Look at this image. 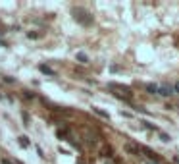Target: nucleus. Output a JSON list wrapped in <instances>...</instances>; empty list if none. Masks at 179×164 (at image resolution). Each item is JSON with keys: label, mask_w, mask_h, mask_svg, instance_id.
Masks as SVG:
<instances>
[{"label": "nucleus", "mask_w": 179, "mask_h": 164, "mask_svg": "<svg viewBox=\"0 0 179 164\" xmlns=\"http://www.w3.org/2000/svg\"><path fill=\"white\" fill-rule=\"evenodd\" d=\"M71 14H73V17H75L77 23H81V25H85V27L93 25V16L89 14L85 8H73V10H71Z\"/></svg>", "instance_id": "nucleus-1"}, {"label": "nucleus", "mask_w": 179, "mask_h": 164, "mask_svg": "<svg viewBox=\"0 0 179 164\" xmlns=\"http://www.w3.org/2000/svg\"><path fill=\"white\" fill-rule=\"evenodd\" d=\"M172 93H173V87H170V85H166V83L158 87V95H162V97H170Z\"/></svg>", "instance_id": "nucleus-2"}, {"label": "nucleus", "mask_w": 179, "mask_h": 164, "mask_svg": "<svg viewBox=\"0 0 179 164\" xmlns=\"http://www.w3.org/2000/svg\"><path fill=\"white\" fill-rule=\"evenodd\" d=\"M125 151H127V152H131V155H139L143 149H141L137 143H125Z\"/></svg>", "instance_id": "nucleus-3"}, {"label": "nucleus", "mask_w": 179, "mask_h": 164, "mask_svg": "<svg viewBox=\"0 0 179 164\" xmlns=\"http://www.w3.org/2000/svg\"><path fill=\"white\" fill-rule=\"evenodd\" d=\"M143 152H144V155H147V157H150V158H152V162H156V164H158V160H160V157H158V155H156V152H154L152 149H147V147H143Z\"/></svg>", "instance_id": "nucleus-4"}, {"label": "nucleus", "mask_w": 179, "mask_h": 164, "mask_svg": "<svg viewBox=\"0 0 179 164\" xmlns=\"http://www.w3.org/2000/svg\"><path fill=\"white\" fill-rule=\"evenodd\" d=\"M147 91L150 95H158V85H154V83H147Z\"/></svg>", "instance_id": "nucleus-5"}, {"label": "nucleus", "mask_w": 179, "mask_h": 164, "mask_svg": "<svg viewBox=\"0 0 179 164\" xmlns=\"http://www.w3.org/2000/svg\"><path fill=\"white\" fill-rule=\"evenodd\" d=\"M39 70H41L42 73H46V75H54V70H50L48 66H44V64H41V66H39Z\"/></svg>", "instance_id": "nucleus-6"}, {"label": "nucleus", "mask_w": 179, "mask_h": 164, "mask_svg": "<svg viewBox=\"0 0 179 164\" xmlns=\"http://www.w3.org/2000/svg\"><path fill=\"white\" fill-rule=\"evenodd\" d=\"M19 145L23 147V149H27V147H29V139H27L25 135H21V137H19Z\"/></svg>", "instance_id": "nucleus-7"}, {"label": "nucleus", "mask_w": 179, "mask_h": 164, "mask_svg": "<svg viewBox=\"0 0 179 164\" xmlns=\"http://www.w3.org/2000/svg\"><path fill=\"white\" fill-rule=\"evenodd\" d=\"M77 60L83 62V64H87V62H89V58H87V54H85V52H77Z\"/></svg>", "instance_id": "nucleus-8"}, {"label": "nucleus", "mask_w": 179, "mask_h": 164, "mask_svg": "<svg viewBox=\"0 0 179 164\" xmlns=\"http://www.w3.org/2000/svg\"><path fill=\"white\" fill-rule=\"evenodd\" d=\"M93 110H94V112H96L98 116H102V118H110V116H108V112H104V110H100V108H93Z\"/></svg>", "instance_id": "nucleus-9"}, {"label": "nucleus", "mask_w": 179, "mask_h": 164, "mask_svg": "<svg viewBox=\"0 0 179 164\" xmlns=\"http://www.w3.org/2000/svg\"><path fill=\"white\" fill-rule=\"evenodd\" d=\"M160 139L164 141V143H167V141H170V135H167V133H164V131H160Z\"/></svg>", "instance_id": "nucleus-10"}, {"label": "nucleus", "mask_w": 179, "mask_h": 164, "mask_svg": "<svg viewBox=\"0 0 179 164\" xmlns=\"http://www.w3.org/2000/svg\"><path fill=\"white\" fill-rule=\"evenodd\" d=\"M27 37H29V39H39V33H33V31H29V33H27Z\"/></svg>", "instance_id": "nucleus-11"}, {"label": "nucleus", "mask_w": 179, "mask_h": 164, "mask_svg": "<svg viewBox=\"0 0 179 164\" xmlns=\"http://www.w3.org/2000/svg\"><path fill=\"white\" fill-rule=\"evenodd\" d=\"M143 126L147 127V129H156V127H154V124H150V122H143Z\"/></svg>", "instance_id": "nucleus-12"}, {"label": "nucleus", "mask_w": 179, "mask_h": 164, "mask_svg": "<svg viewBox=\"0 0 179 164\" xmlns=\"http://www.w3.org/2000/svg\"><path fill=\"white\" fill-rule=\"evenodd\" d=\"M173 91H175V93H179V81H177V83L173 85Z\"/></svg>", "instance_id": "nucleus-13"}, {"label": "nucleus", "mask_w": 179, "mask_h": 164, "mask_svg": "<svg viewBox=\"0 0 179 164\" xmlns=\"http://www.w3.org/2000/svg\"><path fill=\"white\" fill-rule=\"evenodd\" d=\"M2 164H14L12 160H8V158H2Z\"/></svg>", "instance_id": "nucleus-14"}, {"label": "nucleus", "mask_w": 179, "mask_h": 164, "mask_svg": "<svg viewBox=\"0 0 179 164\" xmlns=\"http://www.w3.org/2000/svg\"><path fill=\"white\" fill-rule=\"evenodd\" d=\"M147 164H156V162H152V160H148V162H147Z\"/></svg>", "instance_id": "nucleus-15"}, {"label": "nucleus", "mask_w": 179, "mask_h": 164, "mask_svg": "<svg viewBox=\"0 0 179 164\" xmlns=\"http://www.w3.org/2000/svg\"><path fill=\"white\" fill-rule=\"evenodd\" d=\"M0 47H6V45H4V42H2V41H0Z\"/></svg>", "instance_id": "nucleus-16"}]
</instances>
